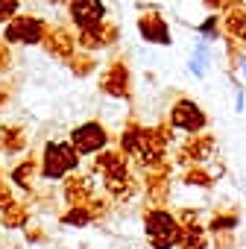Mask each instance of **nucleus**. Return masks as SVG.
<instances>
[{"label": "nucleus", "instance_id": "nucleus-3", "mask_svg": "<svg viewBox=\"0 0 246 249\" xmlns=\"http://www.w3.org/2000/svg\"><path fill=\"white\" fill-rule=\"evenodd\" d=\"M50 24L38 15H27V12H18L6 27H3V41L12 47V44H27V47H35L44 41Z\"/></svg>", "mask_w": 246, "mask_h": 249}, {"label": "nucleus", "instance_id": "nucleus-2", "mask_svg": "<svg viewBox=\"0 0 246 249\" xmlns=\"http://www.w3.org/2000/svg\"><path fill=\"white\" fill-rule=\"evenodd\" d=\"M182 226L170 208H147L144 211V237L150 249H176Z\"/></svg>", "mask_w": 246, "mask_h": 249}, {"label": "nucleus", "instance_id": "nucleus-4", "mask_svg": "<svg viewBox=\"0 0 246 249\" xmlns=\"http://www.w3.org/2000/svg\"><path fill=\"white\" fill-rule=\"evenodd\" d=\"M167 123H170L176 132L196 135V132H205V129H208V114H205V111H202V106H199V103H193L191 97H179V100L170 106Z\"/></svg>", "mask_w": 246, "mask_h": 249}, {"label": "nucleus", "instance_id": "nucleus-25", "mask_svg": "<svg viewBox=\"0 0 246 249\" xmlns=\"http://www.w3.org/2000/svg\"><path fill=\"white\" fill-rule=\"evenodd\" d=\"M59 223L68 226V229H85V226H91L94 220H91L88 205H68V208L59 214Z\"/></svg>", "mask_w": 246, "mask_h": 249}, {"label": "nucleus", "instance_id": "nucleus-32", "mask_svg": "<svg viewBox=\"0 0 246 249\" xmlns=\"http://www.w3.org/2000/svg\"><path fill=\"white\" fill-rule=\"evenodd\" d=\"M24 237H27V243H33V246L47 243V231H44L41 226H27V229H24Z\"/></svg>", "mask_w": 246, "mask_h": 249}, {"label": "nucleus", "instance_id": "nucleus-34", "mask_svg": "<svg viewBox=\"0 0 246 249\" xmlns=\"http://www.w3.org/2000/svg\"><path fill=\"white\" fill-rule=\"evenodd\" d=\"M15 199V194H12V188L6 185V182H0V208H6L9 202Z\"/></svg>", "mask_w": 246, "mask_h": 249}, {"label": "nucleus", "instance_id": "nucleus-7", "mask_svg": "<svg viewBox=\"0 0 246 249\" xmlns=\"http://www.w3.org/2000/svg\"><path fill=\"white\" fill-rule=\"evenodd\" d=\"M100 91L114 100H132V73L126 59H111L100 73Z\"/></svg>", "mask_w": 246, "mask_h": 249}, {"label": "nucleus", "instance_id": "nucleus-35", "mask_svg": "<svg viewBox=\"0 0 246 249\" xmlns=\"http://www.w3.org/2000/svg\"><path fill=\"white\" fill-rule=\"evenodd\" d=\"M9 100H12V85H0V114L9 106Z\"/></svg>", "mask_w": 246, "mask_h": 249}, {"label": "nucleus", "instance_id": "nucleus-24", "mask_svg": "<svg viewBox=\"0 0 246 249\" xmlns=\"http://www.w3.org/2000/svg\"><path fill=\"white\" fill-rule=\"evenodd\" d=\"M205 229H208V234H220V231H237V229H240V214H237V211H214Z\"/></svg>", "mask_w": 246, "mask_h": 249}, {"label": "nucleus", "instance_id": "nucleus-31", "mask_svg": "<svg viewBox=\"0 0 246 249\" xmlns=\"http://www.w3.org/2000/svg\"><path fill=\"white\" fill-rule=\"evenodd\" d=\"M199 217H202V211L199 208H179L176 211V220H179V226H193V223H199Z\"/></svg>", "mask_w": 246, "mask_h": 249}, {"label": "nucleus", "instance_id": "nucleus-16", "mask_svg": "<svg viewBox=\"0 0 246 249\" xmlns=\"http://www.w3.org/2000/svg\"><path fill=\"white\" fill-rule=\"evenodd\" d=\"M129 156H123L120 150H100L91 161V173H100V176H114V173H126L129 170Z\"/></svg>", "mask_w": 246, "mask_h": 249}, {"label": "nucleus", "instance_id": "nucleus-21", "mask_svg": "<svg viewBox=\"0 0 246 249\" xmlns=\"http://www.w3.org/2000/svg\"><path fill=\"white\" fill-rule=\"evenodd\" d=\"M141 135H144V126H141V123L138 120H129L126 123V126H123V132H120V138H117V150L123 153V156H135L138 153V147H141Z\"/></svg>", "mask_w": 246, "mask_h": 249}, {"label": "nucleus", "instance_id": "nucleus-9", "mask_svg": "<svg viewBox=\"0 0 246 249\" xmlns=\"http://www.w3.org/2000/svg\"><path fill=\"white\" fill-rule=\"evenodd\" d=\"M138 27V36L147 41V44H158V47H167L173 44V33H170V24L161 18V12L156 9H144L135 21Z\"/></svg>", "mask_w": 246, "mask_h": 249}, {"label": "nucleus", "instance_id": "nucleus-28", "mask_svg": "<svg viewBox=\"0 0 246 249\" xmlns=\"http://www.w3.org/2000/svg\"><path fill=\"white\" fill-rule=\"evenodd\" d=\"M196 33H199V38H205V41H217V38H220V33H223V21H220V15H217V12H211V15L196 27Z\"/></svg>", "mask_w": 246, "mask_h": 249}, {"label": "nucleus", "instance_id": "nucleus-36", "mask_svg": "<svg viewBox=\"0 0 246 249\" xmlns=\"http://www.w3.org/2000/svg\"><path fill=\"white\" fill-rule=\"evenodd\" d=\"M205 3V9H211V12H220L223 9V0H202Z\"/></svg>", "mask_w": 246, "mask_h": 249}, {"label": "nucleus", "instance_id": "nucleus-5", "mask_svg": "<svg viewBox=\"0 0 246 249\" xmlns=\"http://www.w3.org/2000/svg\"><path fill=\"white\" fill-rule=\"evenodd\" d=\"M211 159H217V138L205 129L196 135H188L182 141V147L176 150V164L179 167H193V164H208Z\"/></svg>", "mask_w": 246, "mask_h": 249}, {"label": "nucleus", "instance_id": "nucleus-33", "mask_svg": "<svg viewBox=\"0 0 246 249\" xmlns=\"http://www.w3.org/2000/svg\"><path fill=\"white\" fill-rule=\"evenodd\" d=\"M9 71H12V47L0 41V76H6Z\"/></svg>", "mask_w": 246, "mask_h": 249}, {"label": "nucleus", "instance_id": "nucleus-18", "mask_svg": "<svg viewBox=\"0 0 246 249\" xmlns=\"http://www.w3.org/2000/svg\"><path fill=\"white\" fill-rule=\"evenodd\" d=\"M27 226H30V205L27 202L12 199L6 208H0V229L18 231V229H27Z\"/></svg>", "mask_w": 246, "mask_h": 249}, {"label": "nucleus", "instance_id": "nucleus-19", "mask_svg": "<svg viewBox=\"0 0 246 249\" xmlns=\"http://www.w3.org/2000/svg\"><path fill=\"white\" fill-rule=\"evenodd\" d=\"M220 21H223V33L228 38H240L246 33V6H243V0H237L234 6H228L220 15Z\"/></svg>", "mask_w": 246, "mask_h": 249}, {"label": "nucleus", "instance_id": "nucleus-8", "mask_svg": "<svg viewBox=\"0 0 246 249\" xmlns=\"http://www.w3.org/2000/svg\"><path fill=\"white\" fill-rule=\"evenodd\" d=\"M120 41V27L114 21H100L94 27H82L76 30V47L85 50V53H100V50H108Z\"/></svg>", "mask_w": 246, "mask_h": 249}, {"label": "nucleus", "instance_id": "nucleus-15", "mask_svg": "<svg viewBox=\"0 0 246 249\" xmlns=\"http://www.w3.org/2000/svg\"><path fill=\"white\" fill-rule=\"evenodd\" d=\"M35 179H38V156H27V159H21L12 170H9V182L18 188V191H24L27 196H33L35 194Z\"/></svg>", "mask_w": 246, "mask_h": 249}, {"label": "nucleus", "instance_id": "nucleus-20", "mask_svg": "<svg viewBox=\"0 0 246 249\" xmlns=\"http://www.w3.org/2000/svg\"><path fill=\"white\" fill-rule=\"evenodd\" d=\"M176 249H211V234H208V229L199 226V223L182 226V234H179Z\"/></svg>", "mask_w": 246, "mask_h": 249}, {"label": "nucleus", "instance_id": "nucleus-29", "mask_svg": "<svg viewBox=\"0 0 246 249\" xmlns=\"http://www.w3.org/2000/svg\"><path fill=\"white\" fill-rule=\"evenodd\" d=\"M21 12V0H0V27H6Z\"/></svg>", "mask_w": 246, "mask_h": 249}, {"label": "nucleus", "instance_id": "nucleus-6", "mask_svg": "<svg viewBox=\"0 0 246 249\" xmlns=\"http://www.w3.org/2000/svg\"><path fill=\"white\" fill-rule=\"evenodd\" d=\"M68 141L85 159V156H97L100 150H105L108 141H111V135H108V129L103 126L100 120H85V123H79V126L70 129V138Z\"/></svg>", "mask_w": 246, "mask_h": 249}, {"label": "nucleus", "instance_id": "nucleus-12", "mask_svg": "<svg viewBox=\"0 0 246 249\" xmlns=\"http://www.w3.org/2000/svg\"><path fill=\"white\" fill-rule=\"evenodd\" d=\"M41 47H44V53L50 59H59V62H68L79 50L76 47V36L68 27H50L47 36H44V41H41Z\"/></svg>", "mask_w": 246, "mask_h": 249}, {"label": "nucleus", "instance_id": "nucleus-11", "mask_svg": "<svg viewBox=\"0 0 246 249\" xmlns=\"http://www.w3.org/2000/svg\"><path fill=\"white\" fill-rule=\"evenodd\" d=\"M65 6H68V18H70V24H73L76 30H82V27H94V24L105 21V15H108V9H105L103 0H68Z\"/></svg>", "mask_w": 246, "mask_h": 249}, {"label": "nucleus", "instance_id": "nucleus-23", "mask_svg": "<svg viewBox=\"0 0 246 249\" xmlns=\"http://www.w3.org/2000/svg\"><path fill=\"white\" fill-rule=\"evenodd\" d=\"M68 68H70V73H73L76 79H85V76H91V73L100 68V62H97V56H94V53L76 50V53L68 59Z\"/></svg>", "mask_w": 246, "mask_h": 249}, {"label": "nucleus", "instance_id": "nucleus-30", "mask_svg": "<svg viewBox=\"0 0 246 249\" xmlns=\"http://www.w3.org/2000/svg\"><path fill=\"white\" fill-rule=\"evenodd\" d=\"M211 246H214V249H237V234H234V231L211 234Z\"/></svg>", "mask_w": 246, "mask_h": 249}, {"label": "nucleus", "instance_id": "nucleus-1", "mask_svg": "<svg viewBox=\"0 0 246 249\" xmlns=\"http://www.w3.org/2000/svg\"><path fill=\"white\" fill-rule=\"evenodd\" d=\"M82 164V156L73 150L70 141H47L38 156V176L44 182H59L68 173H76Z\"/></svg>", "mask_w": 246, "mask_h": 249}, {"label": "nucleus", "instance_id": "nucleus-13", "mask_svg": "<svg viewBox=\"0 0 246 249\" xmlns=\"http://www.w3.org/2000/svg\"><path fill=\"white\" fill-rule=\"evenodd\" d=\"M94 196V176H85V173H68L62 179V199L65 205H85L88 199Z\"/></svg>", "mask_w": 246, "mask_h": 249}, {"label": "nucleus", "instance_id": "nucleus-22", "mask_svg": "<svg viewBox=\"0 0 246 249\" xmlns=\"http://www.w3.org/2000/svg\"><path fill=\"white\" fill-rule=\"evenodd\" d=\"M208 44H211V41H205V38H199V41L193 44V53H191L188 68H191V73H193L196 79L208 76V65H211V47H208Z\"/></svg>", "mask_w": 246, "mask_h": 249}, {"label": "nucleus", "instance_id": "nucleus-26", "mask_svg": "<svg viewBox=\"0 0 246 249\" xmlns=\"http://www.w3.org/2000/svg\"><path fill=\"white\" fill-rule=\"evenodd\" d=\"M182 185H188V188H199V191H208V188H214V176L208 173L205 164H193V167H185Z\"/></svg>", "mask_w": 246, "mask_h": 249}, {"label": "nucleus", "instance_id": "nucleus-14", "mask_svg": "<svg viewBox=\"0 0 246 249\" xmlns=\"http://www.w3.org/2000/svg\"><path fill=\"white\" fill-rule=\"evenodd\" d=\"M141 191H144L150 208H164L170 202V194H173L170 176H164V173H141Z\"/></svg>", "mask_w": 246, "mask_h": 249}, {"label": "nucleus", "instance_id": "nucleus-37", "mask_svg": "<svg viewBox=\"0 0 246 249\" xmlns=\"http://www.w3.org/2000/svg\"><path fill=\"white\" fill-rule=\"evenodd\" d=\"M234 68H240V73H243V76H246V56H243V53H240V59H237V62H234Z\"/></svg>", "mask_w": 246, "mask_h": 249}, {"label": "nucleus", "instance_id": "nucleus-27", "mask_svg": "<svg viewBox=\"0 0 246 249\" xmlns=\"http://www.w3.org/2000/svg\"><path fill=\"white\" fill-rule=\"evenodd\" d=\"M85 205H88V211H91V220H94V223H103V220H108V217H111V199H108V196H97V194H94Z\"/></svg>", "mask_w": 246, "mask_h": 249}, {"label": "nucleus", "instance_id": "nucleus-17", "mask_svg": "<svg viewBox=\"0 0 246 249\" xmlns=\"http://www.w3.org/2000/svg\"><path fill=\"white\" fill-rule=\"evenodd\" d=\"M30 144V135L21 123H0V153L3 156H21Z\"/></svg>", "mask_w": 246, "mask_h": 249}, {"label": "nucleus", "instance_id": "nucleus-10", "mask_svg": "<svg viewBox=\"0 0 246 249\" xmlns=\"http://www.w3.org/2000/svg\"><path fill=\"white\" fill-rule=\"evenodd\" d=\"M103 188H105V194H108L111 202L126 205V202H132L141 194V176H135L132 170L114 173V176H103Z\"/></svg>", "mask_w": 246, "mask_h": 249}, {"label": "nucleus", "instance_id": "nucleus-38", "mask_svg": "<svg viewBox=\"0 0 246 249\" xmlns=\"http://www.w3.org/2000/svg\"><path fill=\"white\" fill-rule=\"evenodd\" d=\"M0 182H3V170H0Z\"/></svg>", "mask_w": 246, "mask_h": 249}]
</instances>
